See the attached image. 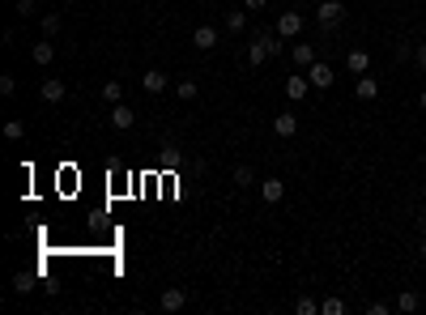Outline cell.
Segmentation results:
<instances>
[{"label": "cell", "mask_w": 426, "mask_h": 315, "mask_svg": "<svg viewBox=\"0 0 426 315\" xmlns=\"http://www.w3.org/2000/svg\"><path fill=\"white\" fill-rule=\"evenodd\" d=\"M392 307H396V311H405V315H409V311H418V307H422V298H418V289H400V298H396Z\"/></svg>", "instance_id": "obj_17"}, {"label": "cell", "mask_w": 426, "mask_h": 315, "mask_svg": "<svg viewBox=\"0 0 426 315\" xmlns=\"http://www.w3.org/2000/svg\"><path fill=\"white\" fill-rule=\"evenodd\" d=\"M39 5H35V0H17V5H13V13H21V17H30Z\"/></svg>", "instance_id": "obj_29"}, {"label": "cell", "mask_w": 426, "mask_h": 315, "mask_svg": "<svg viewBox=\"0 0 426 315\" xmlns=\"http://www.w3.org/2000/svg\"><path fill=\"white\" fill-rule=\"evenodd\" d=\"M64 94H68V85H64L60 77H43V81H39V99H43L47 107H56V103H64Z\"/></svg>", "instance_id": "obj_4"}, {"label": "cell", "mask_w": 426, "mask_h": 315, "mask_svg": "<svg viewBox=\"0 0 426 315\" xmlns=\"http://www.w3.org/2000/svg\"><path fill=\"white\" fill-rule=\"evenodd\" d=\"M418 107H422V111H426V90H422V94H418Z\"/></svg>", "instance_id": "obj_35"}, {"label": "cell", "mask_w": 426, "mask_h": 315, "mask_svg": "<svg viewBox=\"0 0 426 315\" xmlns=\"http://www.w3.org/2000/svg\"><path fill=\"white\" fill-rule=\"evenodd\" d=\"M414 47L418 43H396V60H414Z\"/></svg>", "instance_id": "obj_28"}, {"label": "cell", "mask_w": 426, "mask_h": 315, "mask_svg": "<svg viewBox=\"0 0 426 315\" xmlns=\"http://www.w3.org/2000/svg\"><path fill=\"white\" fill-rule=\"evenodd\" d=\"M260 192H264V205H282L286 183H282V179H264V183H260Z\"/></svg>", "instance_id": "obj_15"}, {"label": "cell", "mask_w": 426, "mask_h": 315, "mask_svg": "<svg viewBox=\"0 0 426 315\" xmlns=\"http://www.w3.org/2000/svg\"><path fill=\"white\" fill-rule=\"evenodd\" d=\"M13 90H17V77H13V72H5V77H0V94H5V99H9Z\"/></svg>", "instance_id": "obj_27"}, {"label": "cell", "mask_w": 426, "mask_h": 315, "mask_svg": "<svg viewBox=\"0 0 426 315\" xmlns=\"http://www.w3.org/2000/svg\"><path fill=\"white\" fill-rule=\"evenodd\" d=\"M175 94H180L184 103H192V99H196V81H180V85H175Z\"/></svg>", "instance_id": "obj_25"}, {"label": "cell", "mask_w": 426, "mask_h": 315, "mask_svg": "<svg viewBox=\"0 0 426 315\" xmlns=\"http://www.w3.org/2000/svg\"><path fill=\"white\" fill-rule=\"evenodd\" d=\"M286 94H290V99H294V103H303V99H307V94H311V81H307V68H298V72H294V77L286 81Z\"/></svg>", "instance_id": "obj_6"}, {"label": "cell", "mask_w": 426, "mask_h": 315, "mask_svg": "<svg viewBox=\"0 0 426 315\" xmlns=\"http://www.w3.org/2000/svg\"><path fill=\"white\" fill-rule=\"evenodd\" d=\"M60 26H64L60 13H43V34H47V39H56V34H60Z\"/></svg>", "instance_id": "obj_20"}, {"label": "cell", "mask_w": 426, "mask_h": 315, "mask_svg": "<svg viewBox=\"0 0 426 315\" xmlns=\"http://www.w3.org/2000/svg\"><path fill=\"white\" fill-rule=\"evenodd\" d=\"M30 60H35L39 68H47V64L56 60V43H52V39H43V43H35V47H30Z\"/></svg>", "instance_id": "obj_13"}, {"label": "cell", "mask_w": 426, "mask_h": 315, "mask_svg": "<svg viewBox=\"0 0 426 315\" xmlns=\"http://www.w3.org/2000/svg\"><path fill=\"white\" fill-rule=\"evenodd\" d=\"M264 5H269V0H243V9H247V13H260Z\"/></svg>", "instance_id": "obj_32"}, {"label": "cell", "mask_w": 426, "mask_h": 315, "mask_svg": "<svg viewBox=\"0 0 426 315\" xmlns=\"http://www.w3.org/2000/svg\"><path fill=\"white\" fill-rule=\"evenodd\" d=\"M354 94H358V99H362V103H371V99H380V81H371V77H367V72H362V77L354 81Z\"/></svg>", "instance_id": "obj_16"}, {"label": "cell", "mask_w": 426, "mask_h": 315, "mask_svg": "<svg viewBox=\"0 0 426 315\" xmlns=\"http://www.w3.org/2000/svg\"><path fill=\"white\" fill-rule=\"evenodd\" d=\"M107 119H111V128H119V132H124V128H133V124H137V111H133L128 103H115Z\"/></svg>", "instance_id": "obj_8"}, {"label": "cell", "mask_w": 426, "mask_h": 315, "mask_svg": "<svg viewBox=\"0 0 426 315\" xmlns=\"http://www.w3.org/2000/svg\"><path fill=\"white\" fill-rule=\"evenodd\" d=\"M158 303H162V311H166V315H175V311H184V303H188V294H184V289H180V285H166Z\"/></svg>", "instance_id": "obj_9"}, {"label": "cell", "mask_w": 426, "mask_h": 315, "mask_svg": "<svg viewBox=\"0 0 426 315\" xmlns=\"http://www.w3.org/2000/svg\"><path fill=\"white\" fill-rule=\"evenodd\" d=\"M303 26H307V17L298 13V9H286V13L278 17V26H273V30H278L282 39H290V43H294L298 34H303Z\"/></svg>", "instance_id": "obj_3"}, {"label": "cell", "mask_w": 426, "mask_h": 315, "mask_svg": "<svg viewBox=\"0 0 426 315\" xmlns=\"http://www.w3.org/2000/svg\"><path fill=\"white\" fill-rule=\"evenodd\" d=\"M294 311H298V315H316V311H320V303H316V298H298V303H294Z\"/></svg>", "instance_id": "obj_26"}, {"label": "cell", "mask_w": 426, "mask_h": 315, "mask_svg": "<svg viewBox=\"0 0 426 315\" xmlns=\"http://www.w3.org/2000/svg\"><path fill=\"white\" fill-rule=\"evenodd\" d=\"M286 39L278 34V30H260L252 43H247V64H252V68H260V64H269L273 56H282L286 52V47H282Z\"/></svg>", "instance_id": "obj_1"}, {"label": "cell", "mask_w": 426, "mask_h": 315, "mask_svg": "<svg viewBox=\"0 0 426 315\" xmlns=\"http://www.w3.org/2000/svg\"><path fill=\"white\" fill-rule=\"evenodd\" d=\"M307 81H311V90H329V85H333V64H329V60H316V64L307 68Z\"/></svg>", "instance_id": "obj_5"}, {"label": "cell", "mask_w": 426, "mask_h": 315, "mask_svg": "<svg viewBox=\"0 0 426 315\" xmlns=\"http://www.w3.org/2000/svg\"><path fill=\"white\" fill-rule=\"evenodd\" d=\"M414 64L426 72V43H418V47H414Z\"/></svg>", "instance_id": "obj_30"}, {"label": "cell", "mask_w": 426, "mask_h": 315, "mask_svg": "<svg viewBox=\"0 0 426 315\" xmlns=\"http://www.w3.org/2000/svg\"><path fill=\"white\" fill-rule=\"evenodd\" d=\"M316 5H320V0H316Z\"/></svg>", "instance_id": "obj_36"}, {"label": "cell", "mask_w": 426, "mask_h": 315, "mask_svg": "<svg viewBox=\"0 0 426 315\" xmlns=\"http://www.w3.org/2000/svg\"><path fill=\"white\" fill-rule=\"evenodd\" d=\"M341 17H345L341 0H320V5H316V26H320V34H333V30L341 26Z\"/></svg>", "instance_id": "obj_2"}, {"label": "cell", "mask_w": 426, "mask_h": 315, "mask_svg": "<svg viewBox=\"0 0 426 315\" xmlns=\"http://www.w3.org/2000/svg\"><path fill=\"white\" fill-rule=\"evenodd\" d=\"M345 68L354 72V77H362V72L371 68V52H367V47H354V52L345 56Z\"/></svg>", "instance_id": "obj_12"}, {"label": "cell", "mask_w": 426, "mask_h": 315, "mask_svg": "<svg viewBox=\"0 0 426 315\" xmlns=\"http://www.w3.org/2000/svg\"><path fill=\"white\" fill-rule=\"evenodd\" d=\"M418 256H422V264H426V234H422V247H418Z\"/></svg>", "instance_id": "obj_34"}, {"label": "cell", "mask_w": 426, "mask_h": 315, "mask_svg": "<svg viewBox=\"0 0 426 315\" xmlns=\"http://www.w3.org/2000/svg\"><path fill=\"white\" fill-rule=\"evenodd\" d=\"M418 226H422V234H426V205H422V217H418Z\"/></svg>", "instance_id": "obj_33"}, {"label": "cell", "mask_w": 426, "mask_h": 315, "mask_svg": "<svg viewBox=\"0 0 426 315\" xmlns=\"http://www.w3.org/2000/svg\"><path fill=\"white\" fill-rule=\"evenodd\" d=\"M231 179H235V187H252V183H256V171H252V166H235Z\"/></svg>", "instance_id": "obj_19"}, {"label": "cell", "mask_w": 426, "mask_h": 315, "mask_svg": "<svg viewBox=\"0 0 426 315\" xmlns=\"http://www.w3.org/2000/svg\"><path fill=\"white\" fill-rule=\"evenodd\" d=\"M103 103H111V107L124 103V85L119 81H103Z\"/></svg>", "instance_id": "obj_18"}, {"label": "cell", "mask_w": 426, "mask_h": 315, "mask_svg": "<svg viewBox=\"0 0 426 315\" xmlns=\"http://www.w3.org/2000/svg\"><path fill=\"white\" fill-rule=\"evenodd\" d=\"M290 60H294L298 68H311L320 56H316V47H311V43H298V39H294V43H290Z\"/></svg>", "instance_id": "obj_7"}, {"label": "cell", "mask_w": 426, "mask_h": 315, "mask_svg": "<svg viewBox=\"0 0 426 315\" xmlns=\"http://www.w3.org/2000/svg\"><path fill=\"white\" fill-rule=\"evenodd\" d=\"M367 311H371V315H388V311H396V307H392V303H371Z\"/></svg>", "instance_id": "obj_31"}, {"label": "cell", "mask_w": 426, "mask_h": 315, "mask_svg": "<svg viewBox=\"0 0 426 315\" xmlns=\"http://www.w3.org/2000/svg\"><path fill=\"white\" fill-rule=\"evenodd\" d=\"M273 132H278L282 141H290V136H298V115H294V111H282L278 119H273Z\"/></svg>", "instance_id": "obj_10"}, {"label": "cell", "mask_w": 426, "mask_h": 315, "mask_svg": "<svg viewBox=\"0 0 426 315\" xmlns=\"http://www.w3.org/2000/svg\"><path fill=\"white\" fill-rule=\"evenodd\" d=\"M30 289H35V277H26V273L13 277V294H30Z\"/></svg>", "instance_id": "obj_22"}, {"label": "cell", "mask_w": 426, "mask_h": 315, "mask_svg": "<svg viewBox=\"0 0 426 315\" xmlns=\"http://www.w3.org/2000/svg\"><path fill=\"white\" fill-rule=\"evenodd\" d=\"M320 311H324V315H345V303H341V298H324Z\"/></svg>", "instance_id": "obj_24"}, {"label": "cell", "mask_w": 426, "mask_h": 315, "mask_svg": "<svg viewBox=\"0 0 426 315\" xmlns=\"http://www.w3.org/2000/svg\"><path fill=\"white\" fill-rule=\"evenodd\" d=\"M141 90H145V94H162V90H166V72H162V68H145V72H141Z\"/></svg>", "instance_id": "obj_11"}, {"label": "cell", "mask_w": 426, "mask_h": 315, "mask_svg": "<svg viewBox=\"0 0 426 315\" xmlns=\"http://www.w3.org/2000/svg\"><path fill=\"white\" fill-rule=\"evenodd\" d=\"M5 136H9V141H21V136H26V124H21V119H9V124H5Z\"/></svg>", "instance_id": "obj_23"}, {"label": "cell", "mask_w": 426, "mask_h": 315, "mask_svg": "<svg viewBox=\"0 0 426 315\" xmlns=\"http://www.w3.org/2000/svg\"><path fill=\"white\" fill-rule=\"evenodd\" d=\"M192 43L200 47V52H213V47H217V30H213V26H196V30H192Z\"/></svg>", "instance_id": "obj_14"}, {"label": "cell", "mask_w": 426, "mask_h": 315, "mask_svg": "<svg viewBox=\"0 0 426 315\" xmlns=\"http://www.w3.org/2000/svg\"><path fill=\"white\" fill-rule=\"evenodd\" d=\"M226 30H231V34H243V30H247V13H226Z\"/></svg>", "instance_id": "obj_21"}]
</instances>
